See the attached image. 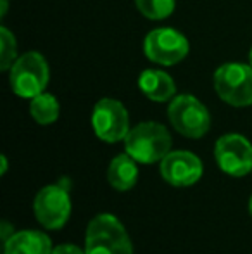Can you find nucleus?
<instances>
[{
	"label": "nucleus",
	"mask_w": 252,
	"mask_h": 254,
	"mask_svg": "<svg viewBox=\"0 0 252 254\" xmlns=\"http://www.w3.org/2000/svg\"><path fill=\"white\" fill-rule=\"evenodd\" d=\"M173 138L164 125L144 121L130 130L125 138V151L140 164L161 163L171 152Z\"/></svg>",
	"instance_id": "f257e3e1"
},
{
	"label": "nucleus",
	"mask_w": 252,
	"mask_h": 254,
	"mask_svg": "<svg viewBox=\"0 0 252 254\" xmlns=\"http://www.w3.org/2000/svg\"><path fill=\"white\" fill-rule=\"evenodd\" d=\"M87 254H133V244L125 225L111 213H101L90 220L85 234Z\"/></svg>",
	"instance_id": "f03ea898"
},
{
	"label": "nucleus",
	"mask_w": 252,
	"mask_h": 254,
	"mask_svg": "<svg viewBox=\"0 0 252 254\" xmlns=\"http://www.w3.org/2000/svg\"><path fill=\"white\" fill-rule=\"evenodd\" d=\"M71 195L67 180L62 178L59 184L45 185L38 190L33 201V211L37 221L47 230H59L67 223L71 216Z\"/></svg>",
	"instance_id": "7ed1b4c3"
},
{
	"label": "nucleus",
	"mask_w": 252,
	"mask_h": 254,
	"mask_svg": "<svg viewBox=\"0 0 252 254\" xmlns=\"http://www.w3.org/2000/svg\"><path fill=\"white\" fill-rule=\"evenodd\" d=\"M9 83L16 95L33 99L44 94L49 83V64L38 52H26L17 57L9 69Z\"/></svg>",
	"instance_id": "20e7f679"
},
{
	"label": "nucleus",
	"mask_w": 252,
	"mask_h": 254,
	"mask_svg": "<svg viewBox=\"0 0 252 254\" xmlns=\"http://www.w3.org/2000/svg\"><path fill=\"white\" fill-rule=\"evenodd\" d=\"M214 90L223 102L233 107L252 104V66L242 63H226L214 73Z\"/></svg>",
	"instance_id": "39448f33"
},
{
	"label": "nucleus",
	"mask_w": 252,
	"mask_h": 254,
	"mask_svg": "<svg viewBox=\"0 0 252 254\" xmlns=\"http://www.w3.org/2000/svg\"><path fill=\"white\" fill-rule=\"evenodd\" d=\"M173 128L187 138H201L211 128V114L197 97L189 94L176 95L168 107Z\"/></svg>",
	"instance_id": "423d86ee"
},
{
	"label": "nucleus",
	"mask_w": 252,
	"mask_h": 254,
	"mask_svg": "<svg viewBox=\"0 0 252 254\" xmlns=\"http://www.w3.org/2000/svg\"><path fill=\"white\" fill-rule=\"evenodd\" d=\"M92 128L102 142L116 144L130 133V116L126 107L116 99H101L92 113Z\"/></svg>",
	"instance_id": "0eeeda50"
},
{
	"label": "nucleus",
	"mask_w": 252,
	"mask_h": 254,
	"mask_svg": "<svg viewBox=\"0 0 252 254\" xmlns=\"http://www.w3.org/2000/svg\"><path fill=\"white\" fill-rule=\"evenodd\" d=\"M214 159L230 177H246L252 171V144L240 133H226L216 140Z\"/></svg>",
	"instance_id": "6e6552de"
},
{
	"label": "nucleus",
	"mask_w": 252,
	"mask_h": 254,
	"mask_svg": "<svg viewBox=\"0 0 252 254\" xmlns=\"http://www.w3.org/2000/svg\"><path fill=\"white\" fill-rule=\"evenodd\" d=\"M189 40L173 28L152 30L144 40V52L149 61L161 66H175L189 54Z\"/></svg>",
	"instance_id": "1a4fd4ad"
},
{
	"label": "nucleus",
	"mask_w": 252,
	"mask_h": 254,
	"mask_svg": "<svg viewBox=\"0 0 252 254\" xmlns=\"http://www.w3.org/2000/svg\"><path fill=\"white\" fill-rule=\"evenodd\" d=\"M159 171L164 182L173 187H190L201 180L204 166L199 156L190 151H171L159 163Z\"/></svg>",
	"instance_id": "9d476101"
},
{
	"label": "nucleus",
	"mask_w": 252,
	"mask_h": 254,
	"mask_svg": "<svg viewBox=\"0 0 252 254\" xmlns=\"http://www.w3.org/2000/svg\"><path fill=\"white\" fill-rule=\"evenodd\" d=\"M54 246L45 232L19 230L3 242V254H52Z\"/></svg>",
	"instance_id": "9b49d317"
},
{
	"label": "nucleus",
	"mask_w": 252,
	"mask_h": 254,
	"mask_svg": "<svg viewBox=\"0 0 252 254\" xmlns=\"http://www.w3.org/2000/svg\"><path fill=\"white\" fill-rule=\"evenodd\" d=\"M142 94L154 102H168L176 97V85L168 73L161 69H145L138 78Z\"/></svg>",
	"instance_id": "f8f14e48"
},
{
	"label": "nucleus",
	"mask_w": 252,
	"mask_h": 254,
	"mask_svg": "<svg viewBox=\"0 0 252 254\" xmlns=\"http://www.w3.org/2000/svg\"><path fill=\"white\" fill-rule=\"evenodd\" d=\"M107 182L118 192H126L138 182V163L128 152L119 154L109 163Z\"/></svg>",
	"instance_id": "ddd939ff"
},
{
	"label": "nucleus",
	"mask_w": 252,
	"mask_h": 254,
	"mask_svg": "<svg viewBox=\"0 0 252 254\" xmlns=\"http://www.w3.org/2000/svg\"><path fill=\"white\" fill-rule=\"evenodd\" d=\"M30 113L38 125H52L59 118V102L52 94H40L31 99Z\"/></svg>",
	"instance_id": "4468645a"
},
{
	"label": "nucleus",
	"mask_w": 252,
	"mask_h": 254,
	"mask_svg": "<svg viewBox=\"0 0 252 254\" xmlns=\"http://www.w3.org/2000/svg\"><path fill=\"white\" fill-rule=\"evenodd\" d=\"M135 5L147 19L159 21L171 16L176 0H135Z\"/></svg>",
	"instance_id": "2eb2a0df"
},
{
	"label": "nucleus",
	"mask_w": 252,
	"mask_h": 254,
	"mask_svg": "<svg viewBox=\"0 0 252 254\" xmlns=\"http://www.w3.org/2000/svg\"><path fill=\"white\" fill-rule=\"evenodd\" d=\"M17 59L16 37L5 26L0 28V69L9 71Z\"/></svg>",
	"instance_id": "dca6fc26"
},
{
	"label": "nucleus",
	"mask_w": 252,
	"mask_h": 254,
	"mask_svg": "<svg viewBox=\"0 0 252 254\" xmlns=\"http://www.w3.org/2000/svg\"><path fill=\"white\" fill-rule=\"evenodd\" d=\"M52 254H87L83 251L81 248H78L76 244H59L54 248V251H52Z\"/></svg>",
	"instance_id": "f3484780"
},
{
	"label": "nucleus",
	"mask_w": 252,
	"mask_h": 254,
	"mask_svg": "<svg viewBox=\"0 0 252 254\" xmlns=\"http://www.w3.org/2000/svg\"><path fill=\"white\" fill-rule=\"evenodd\" d=\"M0 228H2V239H3V242L9 241V239L12 237L14 234H16V232H14V227L10 223H7V221H2Z\"/></svg>",
	"instance_id": "a211bd4d"
},
{
	"label": "nucleus",
	"mask_w": 252,
	"mask_h": 254,
	"mask_svg": "<svg viewBox=\"0 0 252 254\" xmlns=\"http://www.w3.org/2000/svg\"><path fill=\"white\" fill-rule=\"evenodd\" d=\"M0 164H2V168H0V175H5L7 173V168H9V163H7V157L5 156H0Z\"/></svg>",
	"instance_id": "6ab92c4d"
},
{
	"label": "nucleus",
	"mask_w": 252,
	"mask_h": 254,
	"mask_svg": "<svg viewBox=\"0 0 252 254\" xmlns=\"http://www.w3.org/2000/svg\"><path fill=\"white\" fill-rule=\"evenodd\" d=\"M0 5H2V10H0V17H5V12H7V0H0Z\"/></svg>",
	"instance_id": "aec40b11"
},
{
	"label": "nucleus",
	"mask_w": 252,
	"mask_h": 254,
	"mask_svg": "<svg viewBox=\"0 0 252 254\" xmlns=\"http://www.w3.org/2000/svg\"><path fill=\"white\" fill-rule=\"evenodd\" d=\"M249 213H251V216H252V195H251V199H249Z\"/></svg>",
	"instance_id": "412c9836"
},
{
	"label": "nucleus",
	"mask_w": 252,
	"mask_h": 254,
	"mask_svg": "<svg viewBox=\"0 0 252 254\" xmlns=\"http://www.w3.org/2000/svg\"><path fill=\"white\" fill-rule=\"evenodd\" d=\"M249 64L252 66V49H251V52H249Z\"/></svg>",
	"instance_id": "4be33fe9"
}]
</instances>
